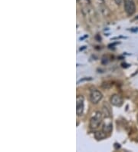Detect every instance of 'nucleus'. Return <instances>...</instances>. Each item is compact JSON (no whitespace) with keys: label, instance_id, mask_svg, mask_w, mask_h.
<instances>
[{"label":"nucleus","instance_id":"12","mask_svg":"<svg viewBox=\"0 0 138 152\" xmlns=\"http://www.w3.org/2000/svg\"><path fill=\"white\" fill-rule=\"evenodd\" d=\"M129 66H130V65H128V64H126V63L122 64V67H123V68H127V67Z\"/></svg>","mask_w":138,"mask_h":152},{"label":"nucleus","instance_id":"13","mask_svg":"<svg viewBox=\"0 0 138 152\" xmlns=\"http://www.w3.org/2000/svg\"><path fill=\"white\" fill-rule=\"evenodd\" d=\"M117 44H118V42H115V43H113V44H110V45H109V47H111V46H114V45H117Z\"/></svg>","mask_w":138,"mask_h":152},{"label":"nucleus","instance_id":"7","mask_svg":"<svg viewBox=\"0 0 138 152\" xmlns=\"http://www.w3.org/2000/svg\"><path fill=\"white\" fill-rule=\"evenodd\" d=\"M112 124H111V123H107V124H105L104 125L102 131H103L105 134L110 133L111 131H112Z\"/></svg>","mask_w":138,"mask_h":152},{"label":"nucleus","instance_id":"6","mask_svg":"<svg viewBox=\"0 0 138 152\" xmlns=\"http://www.w3.org/2000/svg\"><path fill=\"white\" fill-rule=\"evenodd\" d=\"M102 114H103V115L106 118H108L111 117V114H112L111 109H110V106L106 102L104 104L103 109H102Z\"/></svg>","mask_w":138,"mask_h":152},{"label":"nucleus","instance_id":"14","mask_svg":"<svg viewBox=\"0 0 138 152\" xmlns=\"http://www.w3.org/2000/svg\"><path fill=\"white\" fill-rule=\"evenodd\" d=\"M136 19H138V16H137V17H136Z\"/></svg>","mask_w":138,"mask_h":152},{"label":"nucleus","instance_id":"9","mask_svg":"<svg viewBox=\"0 0 138 152\" xmlns=\"http://www.w3.org/2000/svg\"><path fill=\"white\" fill-rule=\"evenodd\" d=\"M89 80H92V78H82V79L79 80L77 83H80L81 82H84V81H89Z\"/></svg>","mask_w":138,"mask_h":152},{"label":"nucleus","instance_id":"11","mask_svg":"<svg viewBox=\"0 0 138 152\" xmlns=\"http://www.w3.org/2000/svg\"><path fill=\"white\" fill-rule=\"evenodd\" d=\"M131 31L133 32H138V28H134L132 29H131Z\"/></svg>","mask_w":138,"mask_h":152},{"label":"nucleus","instance_id":"4","mask_svg":"<svg viewBox=\"0 0 138 152\" xmlns=\"http://www.w3.org/2000/svg\"><path fill=\"white\" fill-rule=\"evenodd\" d=\"M102 98H103V95H102V93L101 91L97 90V89H93V90H91L90 95V99L91 102L93 104H98V102H100V101L102 99Z\"/></svg>","mask_w":138,"mask_h":152},{"label":"nucleus","instance_id":"10","mask_svg":"<svg viewBox=\"0 0 138 152\" xmlns=\"http://www.w3.org/2000/svg\"><path fill=\"white\" fill-rule=\"evenodd\" d=\"M114 2H115V3H116L118 6H120V5L122 3V2H123V0H114Z\"/></svg>","mask_w":138,"mask_h":152},{"label":"nucleus","instance_id":"2","mask_svg":"<svg viewBox=\"0 0 138 152\" xmlns=\"http://www.w3.org/2000/svg\"><path fill=\"white\" fill-rule=\"evenodd\" d=\"M124 10L128 15H134L136 12V6L134 0H124Z\"/></svg>","mask_w":138,"mask_h":152},{"label":"nucleus","instance_id":"8","mask_svg":"<svg viewBox=\"0 0 138 152\" xmlns=\"http://www.w3.org/2000/svg\"><path fill=\"white\" fill-rule=\"evenodd\" d=\"M94 137H95L96 139L98 140H101L104 139L105 137H106V134L102 131V132H98L94 134Z\"/></svg>","mask_w":138,"mask_h":152},{"label":"nucleus","instance_id":"16","mask_svg":"<svg viewBox=\"0 0 138 152\" xmlns=\"http://www.w3.org/2000/svg\"><path fill=\"white\" fill-rule=\"evenodd\" d=\"M87 1H88V0H87Z\"/></svg>","mask_w":138,"mask_h":152},{"label":"nucleus","instance_id":"5","mask_svg":"<svg viewBox=\"0 0 138 152\" xmlns=\"http://www.w3.org/2000/svg\"><path fill=\"white\" fill-rule=\"evenodd\" d=\"M110 103L114 106L120 107L123 104V98L118 95H114L110 97Z\"/></svg>","mask_w":138,"mask_h":152},{"label":"nucleus","instance_id":"15","mask_svg":"<svg viewBox=\"0 0 138 152\" xmlns=\"http://www.w3.org/2000/svg\"><path fill=\"white\" fill-rule=\"evenodd\" d=\"M101 1H104V0H101Z\"/></svg>","mask_w":138,"mask_h":152},{"label":"nucleus","instance_id":"1","mask_svg":"<svg viewBox=\"0 0 138 152\" xmlns=\"http://www.w3.org/2000/svg\"><path fill=\"white\" fill-rule=\"evenodd\" d=\"M102 119H103V114L102 112L100 111H97L93 115V117L91 118L90 120V128L92 130H95L98 127L100 126V124L102 122Z\"/></svg>","mask_w":138,"mask_h":152},{"label":"nucleus","instance_id":"3","mask_svg":"<svg viewBox=\"0 0 138 152\" xmlns=\"http://www.w3.org/2000/svg\"><path fill=\"white\" fill-rule=\"evenodd\" d=\"M84 97L82 95H77L76 99V113L77 116H81L84 112Z\"/></svg>","mask_w":138,"mask_h":152}]
</instances>
